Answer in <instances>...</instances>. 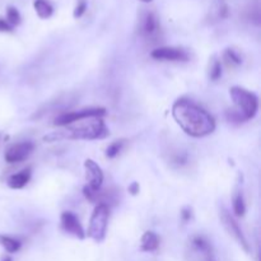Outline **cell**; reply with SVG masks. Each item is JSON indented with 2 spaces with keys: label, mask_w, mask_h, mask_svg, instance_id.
Here are the masks:
<instances>
[{
  "label": "cell",
  "mask_w": 261,
  "mask_h": 261,
  "mask_svg": "<svg viewBox=\"0 0 261 261\" xmlns=\"http://www.w3.org/2000/svg\"><path fill=\"white\" fill-rule=\"evenodd\" d=\"M150 56L155 60L163 62H187L189 54L179 47H158L150 53Z\"/></svg>",
  "instance_id": "9"
},
{
  "label": "cell",
  "mask_w": 261,
  "mask_h": 261,
  "mask_svg": "<svg viewBox=\"0 0 261 261\" xmlns=\"http://www.w3.org/2000/svg\"><path fill=\"white\" fill-rule=\"evenodd\" d=\"M221 219L222 222H223V226L226 227V229L228 231L229 235L237 241L238 245H240L246 252H250V245H248L247 240H246L245 235H243L242 229L240 228V226H238L237 222L235 221V218L231 216V213H228L226 209H222Z\"/></svg>",
  "instance_id": "6"
},
{
  "label": "cell",
  "mask_w": 261,
  "mask_h": 261,
  "mask_svg": "<svg viewBox=\"0 0 261 261\" xmlns=\"http://www.w3.org/2000/svg\"><path fill=\"white\" fill-rule=\"evenodd\" d=\"M35 149V144L32 141H22V143L13 144L7 149L4 158L8 163H18L30 157L31 153Z\"/></svg>",
  "instance_id": "7"
},
{
  "label": "cell",
  "mask_w": 261,
  "mask_h": 261,
  "mask_svg": "<svg viewBox=\"0 0 261 261\" xmlns=\"http://www.w3.org/2000/svg\"><path fill=\"white\" fill-rule=\"evenodd\" d=\"M0 245L3 246V247L6 248L7 252L9 253L17 252V251H19V248H21V242H19L18 240L4 235H0Z\"/></svg>",
  "instance_id": "16"
},
{
  "label": "cell",
  "mask_w": 261,
  "mask_h": 261,
  "mask_svg": "<svg viewBox=\"0 0 261 261\" xmlns=\"http://www.w3.org/2000/svg\"><path fill=\"white\" fill-rule=\"evenodd\" d=\"M160 246V238L155 235L154 232L147 231L141 236L140 241V250L144 251V252H152V251H155Z\"/></svg>",
  "instance_id": "13"
},
{
  "label": "cell",
  "mask_w": 261,
  "mask_h": 261,
  "mask_svg": "<svg viewBox=\"0 0 261 261\" xmlns=\"http://www.w3.org/2000/svg\"><path fill=\"white\" fill-rule=\"evenodd\" d=\"M160 23H158L157 17L153 13H147L141 22V33L145 37H153L158 32Z\"/></svg>",
  "instance_id": "11"
},
{
  "label": "cell",
  "mask_w": 261,
  "mask_h": 261,
  "mask_svg": "<svg viewBox=\"0 0 261 261\" xmlns=\"http://www.w3.org/2000/svg\"><path fill=\"white\" fill-rule=\"evenodd\" d=\"M107 135H109V129L102 118H91L62 126L60 130L53 131L43 139L46 141L96 140V139L106 138Z\"/></svg>",
  "instance_id": "2"
},
{
  "label": "cell",
  "mask_w": 261,
  "mask_h": 261,
  "mask_svg": "<svg viewBox=\"0 0 261 261\" xmlns=\"http://www.w3.org/2000/svg\"><path fill=\"white\" fill-rule=\"evenodd\" d=\"M129 192H130L131 195H136L139 192V184L138 182H133V184L129 186Z\"/></svg>",
  "instance_id": "24"
},
{
  "label": "cell",
  "mask_w": 261,
  "mask_h": 261,
  "mask_svg": "<svg viewBox=\"0 0 261 261\" xmlns=\"http://www.w3.org/2000/svg\"><path fill=\"white\" fill-rule=\"evenodd\" d=\"M7 22H8L12 27L18 26V24L21 23V14H19V12L17 11L14 7H9V8L7 9Z\"/></svg>",
  "instance_id": "19"
},
{
  "label": "cell",
  "mask_w": 261,
  "mask_h": 261,
  "mask_svg": "<svg viewBox=\"0 0 261 261\" xmlns=\"http://www.w3.org/2000/svg\"><path fill=\"white\" fill-rule=\"evenodd\" d=\"M109 217L110 209L106 202L97 204V206L94 208L93 213L91 216V221H89L88 237H91L96 242L103 241L105 236H106L107 224H109Z\"/></svg>",
  "instance_id": "4"
},
{
  "label": "cell",
  "mask_w": 261,
  "mask_h": 261,
  "mask_svg": "<svg viewBox=\"0 0 261 261\" xmlns=\"http://www.w3.org/2000/svg\"><path fill=\"white\" fill-rule=\"evenodd\" d=\"M31 179V168H26V170L21 171L18 173H14L8 179V186L11 189L18 190L23 189L28 182H30Z\"/></svg>",
  "instance_id": "12"
},
{
  "label": "cell",
  "mask_w": 261,
  "mask_h": 261,
  "mask_svg": "<svg viewBox=\"0 0 261 261\" xmlns=\"http://www.w3.org/2000/svg\"><path fill=\"white\" fill-rule=\"evenodd\" d=\"M229 96L237 109L236 111L241 114L245 121L255 118L258 110V99L255 93L242 87H232L229 89Z\"/></svg>",
  "instance_id": "3"
},
{
  "label": "cell",
  "mask_w": 261,
  "mask_h": 261,
  "mask_svg": "<svg viewBox=\"0 0 261 261\" xmlns=\"http://www.w3.org/2000/svg\"><path fill=\"white\" fill-rule=\"evenodd\" d=\"M85 11H87V3H85V0H80L74 9V18H80L85 13Z\"/></svg>",
  "instance_id": "22"
},
{
  "label": "cell",
  "mask_w": 261,
  "mask_h": 261,
  "mask_svg": "<svg viewBox=\"0 0 261 261\" xmlns=\"http://www.w3.org/2000/svg\"><path fill=\"white\" fill-rule=\"evenodd\" d=\"M60 221H62V227L67 233L74 236V237L83 240L85 237L84 229H83L82 224H80L79 219L77 218L75 214H73L72 212H64L60 217Z\"/></svg>",
  "instance_id": "10"
},
{
  "label": "cell",
  "mask_w": 261,
  "mask_h": 261,
  "mask_svg": "<svg viewBox=\"0 0 261 261\" xmlns=\"http://www.w3.org/2000/svg\"><path fill=\"white\" fill-rule=\"evenodd\" d=\"M124 144H125V141L124 140H116L114 141V143L110 144L109 148L106 149V157L109 158L116 157V155L121 152V149H123Z\"/></svg>",
  "instance_id": "18"
},
{
  "label": "cell",
  "mask_w": 261,
  "mask_h": 261,
  "mask_svg": "<svg viewBox=\"0 0 261 261\" xmlns=\"http://www.w3.org/2000/svg\"><path fill=\"white\" fill-rule=\"evenodd\" d=\"M233 212L237 217H242L246 212L245 206V200H243V196L241 192H237L233 197Z\"/></svg>",
  "instance_id": "17"
},
{
  "label": "cell",
  "mask_w": 261,
  "mask_h": 261,
  "mask_svg": "<svg viewBox=\"0 0 261 261\" xmlns=\"http://www.w3.org/2000/svg\"><path fill=\"white\" fill-rule=\"evenodd\" d=\"M181 216H182V219H184L185 222L190 221V218H191V211H190V209H184L181 213Z\"/></svg>",
  "instance_id": "25"
},
{
  "label": "cell",
  "mask_w": 261,
  "mask_h": 261,
  "mask_svg": "<svg viewBox=\"0 0 261 261\" xmlns=\"http://www.w3.org/2000/svg\"><path fill=\"white\" fill-rule=\"evenodd\" d=\"M106 115V110L102 109V107H93V109H83L79 111H72V112H65L62 114L60 116L55 119V125L56 126H67L69 124L77 123V121L84 120V119H91V118H103Z\"/></svg>",
  "instance_id": "5"
},
{
  "label": "cell",
  "mask_w": 261,
  "mask_h": 261,
  "mask_svg": "<svg viewBox=\"0 0 261 261\" xmlns=\"http://www.w3.org/2000/svg\"><path fill=\"white\" fill-rule=\"evenodd\" d=\"M224 58H226L227 62H231L232 64L240 65L241 63H242V60H241V58L238 56V54L235 53V51L232 50V48L226 50V53H224Z\"/></svg>",
  "instance_id": "20"
},
{
  "label": "cell",
  "mask_w": 261,
  "mask_h": 261,
  "mask_svg": "<svg viewBox=\"0 0 261 261\" xmlns=\"http://www.w3.org/2000/svg\"><path fill=\"white\" fill-rule=\"evenodd\" d=\"M192 243H194L195 248L201 253L202 261H216L214 260L213 250H212V246L209 245L208 241H205L202 237H195Z\"/></svg>",
  "instance_id": "14"
},
{
  "label": "cell",
  "mask_w": 261,
  "mask_h": 261,
  "mask_svg": "<svg viewBox=\"0 0 261 261\" xmlns=\"http://www.w3.org/2000/svg\"><path fill=\"white\" fill-rule=\"evenodd\" d=\"M12 31H13V27L6 19L0 18V32H12Z\"/></svg>",
  "instance_id": "23"
},
{
  "label": "cell",
  "mask_w": 261,
  "mask_h": 261,
  "mask_svg": "<svg viewBox=\"0 0 261 261\" xmlns=\"http://www.w3.org/2000/svg\"><path fill=\"white\" fill-rule=\"evenodd\" d=\"M84 168L87 173V181H88L85 187L93 192H98L103 182V172L101 167L93 160H85Z\"/></svg>",
  "instance_id": "8"
},
{
  "label": "cell",
  "mask_w": 261,
  "mask_h": 261,
  "mask_svg": "<svg viewBox=\"0 0 261 261\" xmlns=\"http://www.w3.org/2000/svg\"><path fill=\"white\" fill-rule=\"evenodd\" d=\"M138 2H141V3H152L153 0H138Z\"/></svg>",
  "instance_id": "27"
},
{
  "label": "cell",
  "mask_w": 261,
  "mask_h": 261,
  "mask_svg": "<svg viewBox=\"0 0 261 261\" xmlns=\"http://www.w3.org/2000/svg\"><path fill=\"white\" fill-rule=\"evenodd\" d=\"M33 7H35L36 13H37V16L40 17L41 19L50 18L54 13V8L51 7V4L48 3V2H46V0H36Z\"/></svg>",
  "instance_id": "15"
},
{
  "label": "cell",
  "mask_w": 261,
  "mask_h": 261,
  "mask_svg": "<svg viewBox=\"0 0 261 261\" xmlns=\"http://www.w3.org/2000/svg\"><path fill=\"white\" fill-rule=\"evenodd\" d=\"M221 77H222L221 62H218V60H214L213 65H212V68H211V79L218 80Z\"/></svg>",
  "instance_id": "21"
},
{
  "label": "cell",
  "mask_w": 261,
  "mask_h": 261,
  "mask_svg": "<svg viewBox=\"0 0 261 261\" xmlns=\"http://www.w3.org/2000/svg\"><path fill=\"white\" fill-rule=\"evenodd\" d=\"M2 261H12V258L9 257V256H4V257L2 258Z\"/></svg>",
  "instance_id": "26"
},
{
  "label": "cell",
  "mask_w": 261,
  "mask_h": 261,
  "mask_svg": "<svg viewBox=\"0 0 261 261\" xmlns=\"http://www.w3.org/2000/svg\"><path fill=\"white\" fill-rule=\"evenodd\" d=\"M172 116L180 128L194 138H202L216 130L213 116L187 98H180L173 103Z\"/></svg>",
  "instance_id": "1"
}]
</instances>
